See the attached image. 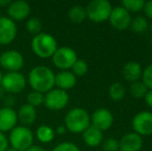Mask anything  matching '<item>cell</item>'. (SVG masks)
<instances>
[{
    "mask_svg": "<svg viewBox=\"0 0 152 151\" xmlns=\"http://www.w3.org/2000/svg\"><path fill=\"white\" fill-rule=\"evenodd\" d=\"M28 82L33 91L47 93L55 86V74L48 66L37 65L30 71Z\"/></svg>",
    "mask_w": 152,
    "mask_h": 151,
    "instance_id": "6da1fadb",
    "label": "cell"
},
{
    "mask_svg": "<svg viewBox=\"0 0 152 151\" xmlns=\"http://www.w3.org/2000/svg\"><path fill=\"white\" fill-rule=\"evenodd\" d=\"M90 125V115L82 108H74L69 110L64 118V126L66 131L72 133H82Z\"/></svg>",
    "mask_w": 152,
    "mask_h": 151,
    "instance_id": "7a4b0ae2",
    "label": "cell"
},
{
    "mask_svg": "<svg viewBox=\"0 0 152 151\" xmlns=\"http://www.w3.org/2000/svg\"><path fill=\"white\" fill-rule=\"evenodd\" d=\"M57 42L52 35L42 32L33 36L31 40V49L36 56L40 58H50L57 50Z\"/></svg>",
    "mask_w": 152,
    "mask_h": 151,
    "instance_id": "3957f363",
    "label": "cell"
},
{
    "mask_svg": "<svg viewBox=\"0 0 152 151\" xmlns=\"http://www.w3.org/2000/svg\"><path fill=\"white\" fill-rule=\"evenodd\" d=\"M85 9L89 20L94 23H102L109 20L113 6L108 0H92Z\"/></svg>",
    "mask_w": 152,
    "mask_h": 151,
    "instance_id": "277c9868",
    "label": "cell"
},
{
    "mask_svg": "<svg viewBox=\"0 0 152 151\" xmlns=\"http://www.w3.org/2000/svg\"><path fill=\"white\" fill-rule=\"evenodd\" d=\"M10 147L18 151H25L33 145V133L27 126H16L10 133Z\"/></svg>",
    "mask_w": 152,
    "mask_h": 151,
    "instance_id": "5b68a950",
    "label": "cell"
},
{
    "mask_svg": "<svg viewBox=\"0 0 152 151\" xmlns=\"http://www.w3.org/2000/svg\"><path fill=\"white\" fill-rule=\"evenodd\" d=\"M77 59H78V56H77L76 51L69 47L57 48L56 52L52 56L54 65L61 71H68L69 69H72Z\"/></svg>",
    "mask_w": 152,
    "mask_h": 151,
    "instance_id": "8992f818",
    "label": "cell"
},
{
    "mask_svg": "<svg viewBox=\"0 0 152 151\" xmlns=\"http://www.w3.org/2000/svg\"><path fill=\"white\" fill-rule=\"evenodd\" d=\"M69 101V95L66 91L58 88H53L45 95V106L47 109L52 111H60L67 106Z\"/></svg>",
    "mask_w": 152,
    "mask_h": 151,
    "instance_id": "52a82bcc",
    "label": "cell"
},
{
    "mask_svg": "<svg viewBox=\"0 0 152 151\" xmlns=\"http://www.w3.org/2000/svg\"><path fill=\"white\" fill-rule=\"evenodd\" d=\"M1 86L4 91L10 94L21 93L26 87V79L20 71L7 73L2 77Z\"/></svg>",
    "mask_w": 152,
    "mask_h": 151,
    "instance_id": "ba28073f",
    "label": "cell"
},
{
    "mask_svg": "<svg viewBox=\"0 0 152 151\" xmlns=\"http://www.w3.org/2000/svg\"><path fill=\"white\" fill-rule=\"evenodd\" d=\"M0 65L8 73L19 71L24 65V58L18 51L8 50L0 55Z\"/></svg>",
    "mask_w": 152,
    "mask_h": 151,
    "instance_id": "9c48e42d",
    "label": "cell"
},
{
    "mask_svg": "<svg viewBox=\"0 0 152 151\" xmlns=\"http://www.w3.org/2000/svg\"><path fill=\"white\" fill-rule=\"evenodd\" d=\"M132 128L134 133L139 136L152 135V112L142 111L134 115L132 118Z\"/></svg>",
    "mask_w": 152,
    "mask_h": 151,
    "instance_id": "30bf717a",
    "label": "cell"
},
{
    "mask_svg": "<svg viewBox=\"0 0 152 151\" xmlns=\"http://www.w3.org/2000/svg\"><path fill=\"white\" fill-rule=\"evenodd\" d=\"M109 22L113 28L117 30H125L129 27L132 22V16L130 12H128L121 5L113 7L111 15L109 17Z\"/></svg>",
    "mask_w": 152,
    "mask_h": 151,
    "instance_id": "8fae6325",
    "label": "cell"
},
{
    "mask_svg": "<svg viewBox=\"0 0 152 151\" xmlns=\"http://www.w3.org/2000/svg\"><path fill=\"white\" fill-rule=\"evenodd\" d=\"M90 123L92 126L96 127L102 131H108L114 123V117L111 111L106 108H100L93 112L90 116Z\"/></svg>",
    "mask_w": 152,
    "mask_h": 151,
    "instance_id": "7c38bea8",
    "label": "cell"
},
{
    "mask_svg": "<svg viewBox=\"0 0 152 151\" xmlns=\"http://www.w3.org/2000/svg\"><path fill=\"white\" fill-rule=\"evenodd\" d=\"M17 25L8 17H0V44L6 46L17 36Z\"/></svg>",
    "mask_w": 152,
    "mask_h": 151,
    "instance_id": "4fadbf2b",
    "label": "cell"
},
{
    "mask_svg": "<svg viewBox=\"0 0 152 151\" xmlns=\"http://www.w3.org/2000/svg\"><path fill=\"white\" fill-rule=\"evenodd\" d=\"M7 14L8 18L14 22L15 21L25 20L30 14V5L23 0L12 1L10 5L7 6Z\"/></svg>",
    "mask_w": 152,
    "mask_h": 151,
    "instance_id": "5bb4252c",
    "label": "cell"
},
{
    "mask_svg": "<svg viewBox=\"0 0 152 151\" xmlns=\"http://www.w3.org/2000/svg\"><path fill=\"white\" fill-rule=\"evenodd\" d=\"M143 139L136 133H128L119 140V151H140Z\"/></svg>",
    "mask_w": 152,
    "mask_h": 151,
    "instance_id": "9a60e30c",
    "label": "cell"
},
{
    "mask_svg": "<svg viewBox=\"0 0 152 151\" xmlns=\"http://www.w3.org/2000/svg\"><path fill=\"white\" fill-rule=\"evenodd\" d=\"M18 122V115L12 108L0 109V133L10 131L16 127Z\"/></svg>",
    "mask_w": 152,
    "mask_h": 151,
    "instance_id": "2e32d148",
    "label": "cell"
},
{
    "mask_svg": "<svg viewBox=\"0 0 152 151\" xmlns=\"http://www.w3.org/2000/svg\"><path fill=\"white\" fill-rule=\"evenodd\" d=\"M142 66L137 61H128L122 67V76L127 82L134 83L140 81L142 77Z\"/></svg>",
    "mask_w": 152,
    "mask_h": 151,
    "instance_id": "e0dca14e",
    "label": "cell"
},
{
    "mask_svg": "<svg viewBox=\"0 0 152 151\" xmlns=\"http://www.w3.org/2000/svg\"><path fill=\"white\" fill-rule=\"evenodd\" d=\"M77 84V77L68 71H62L55 75V86L61 90H69Z\"/></svg>",
    "mask_w": 152,
    "mask_h": 151,
    "instance_id": "ac0fdd59",
    "label": "cell"
},
{
    "mask_svg": "<svg viewBox=\"0 0 152 151\" xmlns=\"http://www.w3.org/2000/svg\"><path fill=\"white\" fill-rule=\"evenodd\" d=\"M83 140H84L85 144L89 147H96V146L100 145L104 141V133L102 131L97 129L96 127L90 126L86 128L82 133Z\"/></svg>",
    "mask_w": 152,
    "mask_h": 151,
    "instance_id": "d6986e66",
    "label": "cell"
},
{
    "mask_svg": "<svg viewBox=\"0 0 152 151\" xmlns=\"http://www.w3.org/2000/svg\"><path fill=\"white\" fill-rule=\"evenodd\" d=\"M18 120L23 124V126H27L33 124L36 120V110L34 107L24 104L21 106L18 112Z\"/></svg>",
    "mask_w": 152,
    "mask_h": 151,
    "instance_id": "ffe728a7",
    "label": "cell"
},
{
    "mask_svg": "<svg viewBox=\"0 0 152 151\" xmlns=\"http://www.w3.org/2000/svg\"><path fill=\"white\" fill-rule=\"evenodd\" d=\"M67 17L72 23H76V24L82 23L87 18L86 9L82 5H72L68 9Z\"/></svg>",
    "mask_w": 152,
    "mask_h": 151,
    "instance_id": "44dd1931",
    "label": "cell"
},
{
    "mask_svg": "<svg viewBox=\"0 0 152 151\" xmlns=\"http://www.w3.org/2000/svg\"><path fill=\"white\" fill-rule=\"evenodd\" d=\"M55 137V131L49 125H40L36 129V138L42 143H50Z\"/></svg>",
    "mask_w": 152,
    "mask_h": 151,
    "instance_id": "7402d4cb",
    "label": "cell"
},
{
    "mask_svg": "<svg viewBox=\"0 0 152 151\" xmlns=\"http://www.w3.org/2000/svg\"><path fill=\"white\" fill-rule=\"evenodd\" d=\"M148 21L145 17L143 16H138L134 17V19H132V22H130V29L134 31V33H138V34H142L145 31L148 29Z\"/></svg>",
    "mask_w": 152,
    "mask_h": 151,
    "instance_id": "603a6c76",
    "label": "cell"
},
{
    "mask_svg": "<svg viewBox=\"0 0 152 151\" xmlns=\"http://www.w3.org/2000/svg\"><path fill=\"white\" fill-rule=\"evenodd\" d=\"M125 88L124 86L119 82H115L110 85L109 87V96L112 101H120L125 96Z\"/></svg>",
    "mask_w": 152,
    "mask_h": 151,
    "instance_id": "cb8c5ba5",
    "label": "cell"
},
{
    "mask_svg": "<svg viewBox=\"0 0 152 151\" xmlns=\"http://www.w3.org/2000/svg\"><path fill=\"white\" fill-rule=\"evenodd\" d=\"M144 0H123L121 6L124 7L128 12H138L144 8Z\"/></svg>",
    "mask_w": 152,
    "mask_h": 151,
    "instance_id": "d4e9b609",
    "label": "cell"
},
{
    "mask_svg": "<svg viewBox=\"0 0 152 151\" xmlns=\"http://www.w3.org/2000/svg\"><path fill=\"white\" fill-rule=\"evenodd\" d=\"M148 88L144 85L142 81H137L130 85V93L134 98H144Z\"/></svg>",
    "mask_w": 152,
    "mask_h": 151,
    "instance_id": "484cf974",
    "label": "cell"
},
{
    "mask_svg": "<svg viewBox=\"0 0 152 151\" xmlns=\"http://www.w3.org/2000/svg\"><path fill=\"white\" fill-rule=\"evenodd\" d=\"M26 29L30 34H32L33 36L42 33V23L36 17H32V18L28 19V21L26 22Z\"/></svg>",
    "mask_w": 152,
    "mask_h": 151,
    "instance_id": "4316f807",
    "label": "cell"
},
{
    "mask_svg": "<svg viewBox=\"0 0 152 151\" xmlns=\"http://www.w3.org/2000/svg\"><path fill=\"white\" fill-rule=\"evenodd\" d=\"M87 71H88V64L86 61L82 59H77L72 67V73L76 77H83L86 75Z\"/></svg>",
    "mask_w": 152,
    "mask_h": 151,
    "instance_id": "83f0119b",
    "label": "cell"
},
{
    "mask_svg": "<svg viewBox=\"0 0 152 151\" xmlns=\"http://www.w3.org/2000/svg\"><path fill=\"white\" fill-rule=\"evenodd\" d=\"M45 101V95L37 91H31L28 95H27V104L32 106V107H38L42 106Z\"/></svg>",
    "mask_w": 152,
    "mask_h": 151,
    "instance_id": "f1b7e54d",
    "label": "cell"
},
{
    "mask_svg": "<svg viewBox=\"0 0 152 151\" xmlns=\"http://www.w3.org/2000/svg\"><path fill=\"white\" fill-rule=\"evenodd\" d=\"M142 82L144 83L145 86L148 88V90L152 89V64H149L148 66H146L142 71Z\"/></svg>",
    "mask_w": 152,
    "mask_h": 151,
    "instance_id": "f546056e",
    "label": "cell"
},
{
    "mask_svg": "<svg viewBox=\"0 0 152 151\" xmlns=\"http://www.w3.org/2000/svg\"><path fill=\"white\" fill-rule=\"evenodd\" d=\"M102 144L104 151H119V140L115 138H107Z\"/></svg>",
    "mask_w": 152,
    "mask_h": 151,
    "instance_id": "4dcf8cb0",
    "label": "cell"
},
{
    "mask_svg": "<svg viewBox=\"0 0 152 151\" xmlns=\"http://www.w3.org/2000/svg\"><path fill=\"white\" fill-rule=\"evenodd\" d=\"M52 151H81V150L75 144L69 143V142H64V143H60L57 146H55L54 149Z\"/></svg>",
    "mask_w": 152,
    "mask_h": 151,
    "instance_id": "1f68e13d",
    "label": "cell"
},
{
    "mask_svg": "<svg viewBox=\"0 0 152 151\" xmlns=\"http://www.w3.org/2000/svg\"><path fill=\"white\" fill-rule=\"evenodd\" d=\"M8 148V140L3 133H0V151H5Z\"/></svg>",
    "mask_w": 152,
    "mask_h": 151,
    "instance_id": "d6a6232c",
    "label": "cell"
},
{
    "mask_svg": "<svg viewBox=\"0 0 152 151\" xmlns=\"http://www.w3.org/2000/svg\"><path fill=\"white\" fill-rule=\"evenodd\" d=\"M143 10H144V12H145V15H146L147 18L151 19L152 20V0L145 2V5H144Z\"/></svg>",
    "mask_w": 152,
    "mask_h": 151,
    "instance_id": "836d02e7",
    "label": "cell"
},
{
    "mask_svg": "<svg viewBox=\"0 0 152 151\" xmlns=\"http://www.w3.org/2000/svg\"><path fill=\"white\" fill-rule=\"evenodd\" d=\"M15 104V98L12 94L7 95V96H4V105L5 108H12Z\"/></svg>",
    "mask_w": 152,
    "mask_h": 151,
    "instance_id": "e575fe53",
    "label": "cell"
},
{
    "mask_svg": "<svg viewBox=\"0 0 152 151\" xmlns=\"http://www.w3.org/2000/svg\"><path fill=\"white\" fill-rule=\"evenodd\" d=\"M144 99H145V103H146V105L148 106L149 108H151V109H152V89H151V90L147 91Z\"/></svg>",
    "mask_w": 152,
    "mask_h": 151,
    "instance_id": "d590c367",
    "label": "cell"
},
{
    "mask_svg": "<svg viewBox=\"0 0 152 151\" xmlns=\"http://www.w3.org/2000/svg\"><path fill=\"white\" fill-rule=\"evenodd\" d=\"M25 151H46L42 147H40V146L38 145H32L31 147H29L27 150Z\"/></svg>",
    "mask_w": 152,
    "mask_h": 151,
    "instance_id": "8d00e7d4",
    "label": "cell"
},
{
    "mask_svg": "<svg viewBox=\"0 0 152 151\" xmlns=\"http://www.w3.org/2000/svg\"><path fill=\"white\" fill-rule=\"evenodd\" d=\"M56 131L59 133V135H63V133H65L66 128H65V126H64V125H60V126L57 127Z\"/></svg>",
    "mask_w": 152,
    "mask_h": 151,
    "instance_id": "74e56055",
    "label": "cell"
},
{
    "mask_svg": "<svg viewBox=\"0 0 152 151\" xmlns=\"http://www.w3.org/2000/svg\"><path fill=\"white\" fill-rule=\"evenodd\" d=\"M10 2H12L10 0H1V1H0V6H1V7H7L10 4Z\"/></svg>",
    "mask_w": 152,
    "mask_h": 151,
    "instance_id": "f35d334b",
    "label": "cell"
},
{
    "mask_svg": "<svg viewBox=\"0 0 152 151\" xmlns=\"http://www.w3.org/2000/svg\"><path fill=\"white\" fill-rule=\"evenodd\" d=\"M4 94H5V91L2 88V86H0V99L4 98Z\"/></svg>",
    "mask_w": 152,
    "mask_h": 151,
    "instance_id": "ab89813d",
    "label": "cell"
},
{
    "mask_svg": "<svg viewBox=\"0 0 152 151\" xmlns=\"http://www.w3.org/2000/svg\"><path fill=\"white\" fill-rule=\"evenodd\" d=\"M5 151H18V150H16V149H14L12 147H8L7 149H6Z\"/></svg>",
    "mask_w": 152,
    "mask_h": 151,
    "instance_id": "60d3db41",
    "label": "cell"
},
{
    "mask_svg": "<svg viewBox=\"0 0 152 151\" xmlns=\"http://www.w3.org/2000/svg\"><path fill=\"white\" fill-rule=\"evenodd\" d=\"M2 77H3V75H2V73L0 71V86H1V82H2Z\"/></svg>",
    "mask_w": 152,
    "mask_h": 151,
    "instance_id": "b9f144b4",
    "label": "cell"
},
{
    "mask_svg": "<svg viewBox=\"0 0 152 151\" xmlns=\"http://www.w3.org/2000/svg\"><path fill=\"white\" fill-rule=\"evenodd\" d=\"M150 30H151V32H152V23L150 24Z\"/></svg>",
    "mask_w": 152,
    "mask_h": 151,
    "instance_id": "7bdbcfd3",
    "label": "cell"
},
{
    "mask_svg": "<svg viewBox=\"0 0 152 151\" xmlns=\"http://www.w3.org/2000/svg\"><path fill=\"white\" fill-rule=\"evenodd\" d=\"M151 44H152V38H151Z\"/></svg>",
    "mask_w": 152,
    "mask_h": 151,
    "instance_id": "ee69618b",
    "label": "cell"
}]
</instances>
